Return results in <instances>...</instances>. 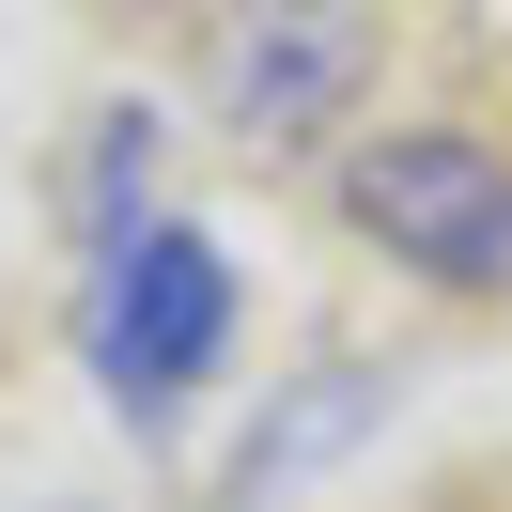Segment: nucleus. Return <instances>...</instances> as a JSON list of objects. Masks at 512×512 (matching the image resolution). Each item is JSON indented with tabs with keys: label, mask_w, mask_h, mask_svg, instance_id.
I'll return each mask as SVG.
<instances>
[{
	"label": "nucleus",
	"mask_w": 512,
	"mask_h": 512,
	"mask_svg": "<svg viewBox=\"0 0 512 512\" xmlns=\"http://www.w3.org/2000/svg\"><path fill=\"white\" fill-rule=\"evenodd\" d=\"M78 342H94V388L156 435V419L218 373V342H233V264H218V233H187V218L109 233V249H94V295H78Z\"/></svg>",
	"instance_id": "obj_1"
},
{
	"label": "nucleus",
	"mask_w": 512,
	"mask_h": 512,
	"mask_svg": "<svg viewBox=\"0 0 512 512\" xmlns=\"http://www.w3.org/2000/svg\"><path fill=\"white\" fill-rule=\"evenodd\" d=\"M342 218L450 295H512V156L481 125H388L342 156Z\"/></svg>",
	"instance_id": "obj_2"
},
{
	"label": "nucleus",
	"mask_w": 512,
	"mask_h": 512,
	"mask_svg": "<svg viewBox=\"0 0 512 512\" xmlns=\"http://www.w3.org/2000/svg\"><path fill=\"white\" fill-rule=\"evenodd\" d=\"M357 78H373V0H233L218 47H202L218 125H233V140H264V156L326 140V125L357 109Z\"/></svg>",
	"instance_id": "obj_3"
},
{
	"label": "nucleus",
	"mask_w": 512,
	"mask_h": 512,
	"mask_svg": "<svg viewBox=\"0 0 512 512\" xmlns=\"http://www.w3.org/2000/svg\"><path fill=\"white\" fill-rule=\"evenodd\" d=\"M373 419H388V373H311L280 419H249V450L218 466V512H280L295 481H311V466H342Z\"/></svg>",
	"instance_id": "obj_4"
}]
</instances>
